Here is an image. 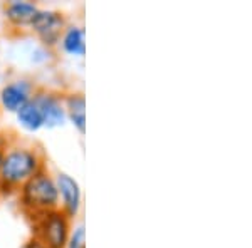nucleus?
<instances>
[{"label":"nucleus","instance_id":"obj_1","mask_svg":"<svg viewBox=\"0 0 252 248\" xmlns=\"http://www.w3.org/2000/svg\"><path fill=\"white\" fill-rule=\"evenodd\" d=\"M40 169L37 153L29 148H14L3 154L0 166V183L7 188L22 186Z\"/></svg>","mask_w":252,"mask_h":248},{"label":"nucleus","instance_id":"obj_2","mask_svg":"<svg viewBox=\"0 0 252 248\" xmlns=\"http://www.w3.org/2000/svg\"><path fill=\"white\" fill-rule=\"evenodd\" d=\"M20 200L27 210L39 211V213L58 210L59 194L56 181L42 171L35 173L31 180H27L22 185Z\"/></svg>","mask_w":252,"mask_h":248},{"label":"nucleus","instance_id":"obj_3","mask_svg":"<svg viewBox=\"0 0 252 248\" xmlns=\"http://www.w3.org/2000/svg\"><path fill=\"white\" fill-rule=\"evenodd\" d=\"M39 240L47 248H66L69 240V220L61 210L42 213L39 221Z\"/></svg>","mask_w":252,"mask_h":248},{"label":"nucleus","instance_id":"obj_4","mask_svg":"<svg viewBox=\"0 0 252 248\" xmlns=\"http://www.w3.org/2000/svg\"><path fill=\"white\" fill-rule=\"evenodd\" d=\"M31 26L46 46H54L64 32V17L56 10H39Z\"/></svg>","mask_w":252,"mask_h":248},{"label":"nucleus","instance_id":"obj_5","mask_svg":"<svg viewBox=\"0 0 252 248\" xmlns=\"http://www.w3.org/2000/svg\"><path fill=\"white\" fill-rule=\"evenodd\" d=\"M32 101L39 108L42 116V124L47 128H58L66 123V109L61 104V99L51 92H37L32 96Z\"/></svg>","mask_w":252,"mask_h":248},{"label":"nucleus","instance_id":"obj_6","mask_svg":"<svg viewBox=\"0 0 252 248\" xmlns=\"http://www.w3.org/2000/svg\"><path fill=\"white\" fill-rule=\"evenodd\" d=\"M58 194L63 200V211L66 217H76L81 208V188L78 181L66 173H59L56 178Z\"/></svg>","mask_w":252,"mask_h":248},{"label":"nucleus","instance_id":"obj_7","mask_svg":"<svg viewBox=\"0 0 252 248\" xmlns=\"http://www.w3.org/2000/svg\"><path fill=\"white\" fill-rule=\"evenodd\" d=\"M29 101H32V84L26 79L14 81L0 91V103L7 111L17 112Z\"/></svg>","mask_w":252,"mask_h":248},{"label":"nucleus","instance_id":"obj_8","mask_svg":"<svg viewBox=\"0 0 252 248\" xmlns=\"http://www.w3.org/2000/svg\"><path fill=\"white\" fill-rule=\"evenodd\" d=\"M39 9L31 2H19V0H12L9 5L5 7L7 19L10 20L14 26H31L34 22L35 15Z\"/></svg>","mask_w":252,"mask_h":248},{"label":"nucleus","instance_id":"obj_9","mask_svg":"<svg viewBox=\"0 0 252 248\" xmlns=\"http://www.w3.org/2000/svg\"><path fill=\"white\" fill-rule=\"evenodd\" d=\"M63 49L71 55H84L86 52V32L81 26H71L64 30Z\"/></svg>","mask_w":252,"mask_h":248},{"label":"nucleus","instance_id":"obj_10","mask_svg":"<svg viewBox=\"0 0 252 248\" xmlns=\"http://www.w3.org/2000/svg\"><path fill=\"white\" fill-rule=\"evenodd\" d=\"M66 114L79 133L86 131V99L83 94H69L66 99Z\"/></svg>","mask_w":252,"mask_h":248},{"label":"nucleus","instance_id":"obj_11","mask_svg":"<svg viewBox=\"0 0 252 248\" xmlns=\"http://www.w3.org/2000/svg\"><path fill=\"white\" fill-rule=\"evenodd\" d=\"M17 119L20 126H24L29 131H37L42 128V116H40L39 108L35 106L34 101H29L24 108H20L17 111Z\"/></svg>","mask_w":252,"mask_h":248},{"label":"nucleus","instance_id":"obj_12","mask_svg":"<svg viewBox=\"0 0 252 248\" xmlns=\"http://www.w3.org/2000/svg\"><path fill=\"white\" fill-rule=\"evenodd\" d=\"M66 248H86V240H84V226L79 225L76 230L69 235Z\"/></svg>","mask_w":252,"mask_h":248},{"label":"nucleus","instance_id":"obj_13","mask_svg":"<svg viewBox=\"0 0 252 248\" xmlns=\"http://www.w3.org/2000/svg\"><path fill=\"white\" fill-rule=\"evenodd\" d=\"M24 248H47V247L44 245L39 238H34V240H31V242H27L26 245H24Z\"/></svg>","mask_w":252,"mask_h":248},{"label":"nucleus","instance_id":"obj_14","mask_svg":"<svg viewBox=\"0 0 252 248\" xmlns=\"http://www.w3.org/2000/svg\"><path fill=\"white\" fill-rule=\"evenodd\" d=\"M3 154H5V153H3V149L0 148V166H2V161H3Z\"/></svg>","mask_w":252,"mask_h":248}]
</instances>
